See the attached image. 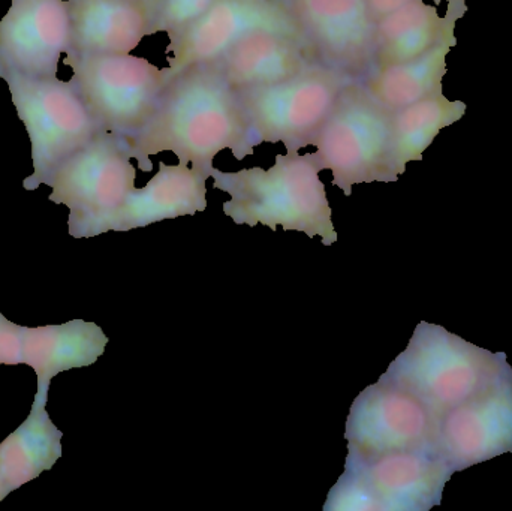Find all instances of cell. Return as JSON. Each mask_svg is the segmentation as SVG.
Masks as SVG:
<instances>
[{"instance_id": "obj_23", "label": "cell", "mask_w": 512, "mask_h": 511, "mask_svg": "<svg viewBox=\"0 0 512 511\" xmlns=\"http://www.w3.org/2000/svg\"><path fill=\"white\" fill-rule=\"evenodd\" d=\"M215 0H162L153 14L150 35L168 33L170 38L191 26L198 20Z\"/></svg>"}, {"instance_id": "obj_14", "label": "cell", "mask_w": 512, "mask_h": 511, "mask_svg": "<svg viewBox=\"0 0 512 511\" xmlns=\"http://www.w3.org/2000/svg\"><path fill=\"white\" fill-rule=\"evenodd\" d=\"M433 450L454 473L512 453V374L442 414Z\"/></svg>"}, {"instance_id": "obj_26", "label": "cell", "mask_w": 512, "mask_h": 511, "mask_svg": "<svg viewBox=\"0 0 512 511\" xmlns=\"http://www.w3.org/2000/svg\"><path fill=\"white\" fill-rule=\"evenodd\" d=\"M436 5L439 3L447 2L448 8L453 9V11L460 12V14L465 15L466 12L469 11L468 5H466V0H433Z\"/></svg>"}, {"instance_id": "obj_6", "label": "cell", "mask_w": 512, "mask_h": 511, "mask_svg": "<svg viewBox=\"0 0 512 511\" xmlns=\"http://www.w3.org/2000/svg\"><path fill=\"white\" fill-rule=\"evenodd\" d=\"M432 450L385 453L370 459L346 458L345 473L325 503V511H426L439 506L453 476Z\"/></svg>"}, {"instance_id": "obj_20", "label": "cell", "mask_w": 512, "mask_h": 511, "mask_svg": "<svg viewBox=\"0 0 512 511\" xmlns=\"http://www.w3.org/2000/svg\"><path fill=\"white\" fill-rule=\"evenodd\" d=\"M50 383H38V393L26 422L0 444V474L11 492L38 479L62 458V431L47 413Z\"/></svg>"}, {"instance_id": "obj_16", "label": "cell", "mask_w": 512, "mask_h": 511, "mask_svg": "<svg viewBox=\"0 0 512 511\" xmlns=\"http://www.w3.org/2000/svg\"><path fill=\"white\" fill-rule=\"evenodd\" d=\"M72 51L131 54L150 35L153 12L143 0H68Z\"/></svg>"}, {"instance_id": "obj_10", "label": "cell", "mask_w": 512, "mask_h": 511, "mask_svg": "<svg viewBox=\"0 0 512 511\" xmlns=\"http://www.w3.org/2000/svg\"><path fill=\"white\" fill-rule=\"evenodd\" d=\"M438 417L417 395L387 378L360 393L346 422L348 458L433 450Z\"/></svg>"}, {"instance_id": "obj_11", "label": "cell", "mask_w": 512, "mask_h": 511, "mask_svg": "<svg viewBox=\"0 0 512 511\" xmlns=\"http://www.w3.org/2000/svg\"><path fill=\"white\" fill-rule=\"evenodd\" d=\"M261 29L289 33L306 44L282 0H215L195 23L170 38L165 78L170 83L191 66L219 59L243 36Z\"/></svg>"}, {"instance_id": "obj_2", "label": "cell", "mask_w": 512, "mask_h": 511, "mask_svg": "<svg viewBox=\"0 0 512 511\" xmlns=\"http://www.w3.org/2000/svg\"><path fill=\"white\" fill-rule=\"evenodd\" d=\"M319 173L312 153L286 152L277 155L268 170L255 167L225 173L213 168L210 177L216 189L230 194L224 213L237 225L261 224L273 231L280 225L310 239L319 236L325 246H331L337 242V233Z\"/></svg>"}, {"instance_id": "obj_3", "label": "cell", "mask_w": 512, "mask_h": 511, "mask_svg": "<svg viewBox=\"0 0 512 511\" xmlns=\"http://www.w3.org/2000/svg\"><path fill=\"white\" fill-rule=\"evenodd\" d=\"M510 374L505 353L484 350L423 321L382 377L411 390L441 419Z\"/></svg>"}, {"instance_id": "obj_13", "label": "cell", "mask_w": 512, "mask_h": 511, "mask_svg": "<svg viewBox=\"0 0 512 511\" xmlns=\"http://www.w3.org/2000/svg\"><path fill=\"white\" fill-rule=\"evenodd\" d=\"M71 51L68 0H11L0 20V78L57 77L63 54Z\"/></svg>"}, {"instance_id": "obj_22", "label": "cell", "mask_w": 512, "mask_h": 511, "mask_svg": "<svg viewBox=\"0 0 512 511\" xmlns=\"http://www.w3.org/2000/svg\"><path fill=\"white\" fill-rule=\"evenodd\" d=\"M466 110L465 102L450 101L439 93L391 113V152L397 174L402 176L409 162L421 161L439 132L462 120Z\"/></svg>"}, {"instance_id": "obj_8", "label": "cell", "mask_w": 512, "mask_h": 511, "mask_svg": "<svg viewBox=\"0 0 512 511\" xmlns=\"http://www.w3.org/2000/svg\"><path fill=\"white\" fill-rule=\"evenodd\" d=\"M66 63L101 131L125 140L152 119L168 86L164 68L132 54L69 53Z\"/></svg>"}, {"instance_id": "obj_15", "label": "cell", "mask_w": 512, "mask_h": 511, "mask_svg": "<svg viewBox=\"0 0 512 511\" xmlns=\"http://www.w3.org/2000/svg\"><path fill=\"white\" fill-rule=\"evenodd\" d=\"M213 62L236 93L273 86L321 65L301 39L270 29L243 36Z\"/></svg>"}, {"instance_id": "obj_28", "label": "cell", "mask_w": 512, "mask_h": 511, "mask_svg": "<svg viewBox=\"0 0 512 511\" xmlns=\"http://www.w3.org/2000/svg\"><path fill=\"white\" fill-rule=\"evenodd\" d=\"M143 2L146 3V5L152 9L153 14H155L156 9H158V6L162 3V0H143Z\"/></svg>"}, {"instance_id": "obj_9", "label": "cell", "mask_w": 512, "mask_h": 511, "mask_svg": "<svg viewBox=\"0 0 512 511\" xmlns=\"http://www.w3.org/2000/svg\"><path fill=\"white\" fill-rule=\"evenodd\" d=\"M351 77L315 65L273 86L237 93L255 146L282 143L286 152L313 146Z\"/></svg>"}, {"instance_id": "obj_5", "label": "cell", "mask_w": 512, "mask_h": 511, "mask_svg": "<svg viewBox=\"0 0 512 511\" xmlns=\"http://www.w3.org/2000/svg\"><path fill=\"white\" fill-rule=\"evenodd\" d=\"M12 104L23 122L32 149L33 173L27 191L48 185L57 168L83 149L101 128L71 80L3 75Z\"/></svg>"}, {"instance_id": "obj_24", "label": "cell", "mask_w": 512, "mask_h": 511, "mask_svg": "<svg viewBox=\"0 0 512 511\" xmlns=\"http://www.w3.org/2000/svg\"><path fill=\"white\" fill-rule=\"evenodd\" d=\"M24 329L0 314V365H23Z\"/></svg>"}, {"instance_id": "obj_25", "label": "cell", "mask_w": 512, "mask_h": 511, "mask_svg": "<svg viewBox=\"0 0 512 511\" xmlns=\"http://www.w3.org/2000/svg\"><path fill=\"white\" fill-rule=\"evenodd\" d=\"M369 2L370 14H372L375 23H378L385 15L391 14L396 9L402 8L406 3L414 0H367Z\"/></svg>"}, {"instance_id": "obj_18", "label": "cell", "mask_w": 512, "mask_h": 511, "mask_svg": "<svg viewBox=\"0 0 512 511\" xmlns=\"http://www.w3.org/2000/svg\"><path fill=\"white\" fill-rule=\"evenodd\" d=\"M465 15L447 9L444 17L436 6L414 0L376 23L373 71L423 56L436 45L457 41V21ZM372 71V72H373Z\"/></svg>"}, {"instance_id": "obj_12", "label": "cell", "mask_w": 512, "mask_h": 511, "mask_svg": "<svg viewBox=\"0 0 512 511\" xmlns=\"http://www.w3.org/2000/svg\"><path fill=\"white\" fill-rule=\"evenodd\" d=\"M318 63L363 81L373 71L376 23L367 0H282Z\"/></svg>"}, {"instance_id": "obj_17", "label": "cell", "mask_w": 512, "mask_h": 511, "mask_svg": "<svg viewBox=\"0 0 512 511\" xmlns=\"http://www.w3.org/2000/svg\"><path fill=\"white\" fill-rule=\"evenodd\" d=\"M207 174L189 165L159 164L144 188H135L120 207L113 231L143 228L164 219L194 216L207 209Z\"/></svg>"}, {"instance_id": "obj_1", "label": "cell", "mask_w": 512, "mask_h": 511, "mask_svg": "<svg viewBox=\"0 0 512 511\" xmlns=\"http://www.w3.org/2000/svg\"><path fill=\"white\" fill-rule=\"evenodd\" d=\"M126 143L140 170L152 171L150 156L173 152L180 164L209 177L222 150L243 161L256 147L239 96L216 62L191 66L174 77L152 119Z\"/></svg>"}, {"instance_id": "obj_19", "label": "cell", "mask_w": 512, "mask_h": 511, "mask_svg": "<svg viewBox=\"0 0 512 511\" xmlns=\"http://www.w3.org/2000/svg\"><path fill=\"white\" fill-rule=\"evenodd\" d=\"M108 338L101 327L83 320L60 326L24 329L23 365L36 372L38 383H51L60 372L86 368L104 354Z\"/></svg>"}, {"instance_id": "obj_27", "label": "cell", "mask_w": 512, "mask_h": 511, "mask_svg": "<svg viewBox=\"0 0 512 511\" xmlns=\"http://www.w3.org/2000/svg\"><path fill=\"white\" fill-rule=\"evenodd\" d=\"M9 494H11V489L8 488L5 480H3L2 474H0V503H2Z\"/></svg>"}, {"instance_id": "obj_7", "label": "cell", "mask_w": 512, "mask_h": 511, "mask_svg": "<svg viewBox=\"0 0 512 511\" xmlns=\"http://www.w3.org/2000/svg\"><path fill=\"white\" fill-rule=\"evenodd\" d=\"M125 138L101 132L66 159L51 177L50 200L69 209V236L95 237L113 230L114 218L135 189Z\"/></svg>"}, {"instance_id": "obj_4", "label": "cell", "mask_w": 512, "mask_h": 511, "mask_svg": "<svg viewBox=\"0 0 512 511\" xmlns=\"http://www.w3.org/2000/svg\"><path fill=\"white\" fill-rule=\"evenodd\" d=\"M313 146L319 170L333 173V185L349 197L358 183L396 182L391 152V111L361 81L342 90Z\"/></svg>"}, {"instance_id": "obj_21", "label": "cell", "mask_w": 512, "mask_h": 511, "mask_svg": "<svg viewBox=\"0 0 512 511\" xmlns=\"http://www.w3.org/2000/svg\"><path fill=\"white\" fill-rule=\"evenodd\" d=\"M457 41L442 42L417 59L370 72L361 83L388 111L402 110L415 102L444 93L447 56Z\"/></svg>"}]
</instances>
